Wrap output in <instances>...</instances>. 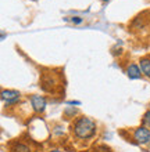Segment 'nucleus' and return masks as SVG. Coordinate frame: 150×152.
I'll return each instance as SVG.
<instances>
[{
	"mask_svg": "<svg viewBox=\"0 0 150 152\" xmlns=\"http://www.w3.org/2000/svg\"><path fill=\"white\" fill-rule=\"evenodd\" d=\"M139 64H140L142 73H145L147 77H150V57H143V58H140Z\"/></svg>",
	"mask_w": 150,
	"mask_h": 152,
	"instance_id": "9",
	"label": "nucleus"
},
{
	"mask_svg": "<svg viewBox=\"0 0 150 152\" xmlns=\"http://www.w3.org/2000/svg\"><path fill=\"white\" fill-rule=\"evenodd\" d=\"M140 71H142V69L139 68L136 64H131V65H128V68H126V75H128L129 79H140V76H142Z\"/></svg>",
	"mask_w": 150,
	"mask_h": 152,
	"instance_id": "7",
	"label": "nucleus"
},
{
	"mask_svg": "<svg viewBox=\"0 0 150 152\" xmlns=\"http://www.w3.org/2000/svg\"><path fill=\"white\" fill-rule=\"evenodd\" d=\"M0 97H1V100L7 105H11V104H17L20 101L21 93L17 91V90H3Z\"/></svg>",
	"mask_w": 150,
	"mask_h": 152,
	"instance_id": "6",
	"label": "nucleus"
},
{
	"mask_svg": "<svg viewBox=\"0 0 150 152\" xmlns=\"http://www.w3.org/2000/svg\"><path fill=\"white\" fill-rule=\"evenodd\" d=\"M71 21H72L74 24H82V18L81 17H72V18H71Z\"/></svg>",
	"mask_w": 150,
	"mask_h": 152,
	"instance_id": "12",
	"label": "nucleus"
},
{
	"mask_svg": "<svg viewBox=\"0 0 150 152\" xmlns=\"http://www.w3.org/2000/svg\"><path fill=\"white\" fill-rule=\"evenodd\" d=\"M31 105H32L33 111L36 113H43L46 109V98L43 96H38V94H32L29 97Z\"/></svg>",
	"mask_w": 150,
	"mask_h": 152,
	"instance_id": "5",
	"label": "nucleus"
},
{
	"mask_svg": "<svg viewBox=\"0 0 150 152\" xmlns=\"http://www.w3.org/2000/svg\"><path fill=\"white\" fill-rule=\"evenodd\" d=\"M58 82H57V77L53 73H43L41 79V86L45 91H54V87H56Z\"/></svg>",
	"mask_w": 150,
	"mask_h": 152,
	"instance_id": "4",
	"label": "nucleus"
},
{
	"mask_svg": "<svg viewBox=\"0 0 150 152\" xmlns=\"http://www.w3.org/2000/svg\"><path fill=\"white\" fill-rule=\"evenodd\" d=\"M67 104L68 105H81V102H79V101H68Z\"/></svg>",
	"mask_w": 150,
	"mask_h": 152,
	"instance_id": "13",
	"label": "nucleus"
},
{
	"mask_svg": "<svg viewBox=\"0 0 150 152\" xmlns=\"http://www.w3.org/2000/svg\"><path fill=\"white\" fill-rule=\"evenodd\" d=\"M132 136H134V140L140 145H145L150 142V130L146 126H140V127L135 129Z\"/></svg>",
	"mask_w": 150,
	"mask_h": 152,
	"instance_id": "3",
	"label": "nucleus"
},
{
	"mask_svg": "<svg viewBox=\"0 0 150 152\" xmlns=\"http://www.w3.org/2000/svg\"><path fill=\"white\" fill-rule=\"evenodd\" d=\"M49 152H63V151H60V149H50Z\"/></svg>",
	"mask_w": 150,
	"mask_h": 152,
	"instance_id": "14",
	"label": "nucleus"
},
{
	"mask_svg": "<svg viewBox=\"0 0 150 152\" xmlns=\"http://www.w3.org/2000/svg\"><path fill=\"white\" fill-rule=\"evenodd\" d=\"M142 122H143V124H150V111H147V112L143 115Z\"/></svg>",
	"mask_w": 150,
	"mask_h": 152,
	"instance_id": "11",
	"label": "nucleus"
},
{
	"mask_svg": "<svg viewBox=\"0 0 150 152\" xmlns=\"http://www.w3.org/2000/svg\"><path fill=\"white\" fill-rule=\"evenodd\" d=\"M78 111L75 108H71V107H67L65 108V111H64V113H65V118H74V115L77 113Z\"/></svg>",
	"mask_w": 150,
	"mask_h": 152,
	"instance_id": "10",
	"label": "nucleus"
},
{
	"mask_svg": "<svg viewBox=\"0 0 150 152\" xmlns=\"http://www.w3.org/2000/svg\"><path fill=\"white\" fill-rule=\"evenodd\" d=\"M11 152H32V149L28 144H25L22 141H16L11 145Z\"/></svg>",
	"mask_w": 150,
	"mask_h": 152,
	"instance_id": "8",
	"label": "nucleus"
},
{
	"mask_svg": "<svg viewBox=\"0 0 150 152\" xmlns=\"http://www.w3.org/2000/svg\"><path fill=\"white\" fill-rule=\"evenodd\" d=\"M103 1H109V0H103Z\"/></svg>",
	"mask_w": 150,
	"mask_h": 152,
	"instance_id": "15",
	"label": "nucleus"
},
{
	"mask_svg": "<svg viewBox=\"0 0 150 152\" xmlns=\"http://www.w3.org/2000/svg\"><path fill=\"white\" fill-rule=\"evenodd\" d=\"M150 24V12L149 11H143L140 12L139 15H136L132 21V24H131V31H142Z\"/></svg>",
	"mask_w": 150,
	"mask_h": 152,
	"instance_id": "2",
	"label": "nucleus"
},
{
	"mask_svg": "<svg viewBox=\"0 0 150 152\" xmlns=\"http://www.w3.org/2000/svg\"><path fill=\"white\" fill-rule=\"evenodd\" d=\"M96 130H98L96 122L92 118H88V116L78 118L72 124L74 136L79 138V140H90V138H93L95 134H96Z\"/></svg>",
	"mask_w": 150,
	"mask_h": 152,
	"instance_id": "1",
	"label": "nucleus"
}]
</instances>
